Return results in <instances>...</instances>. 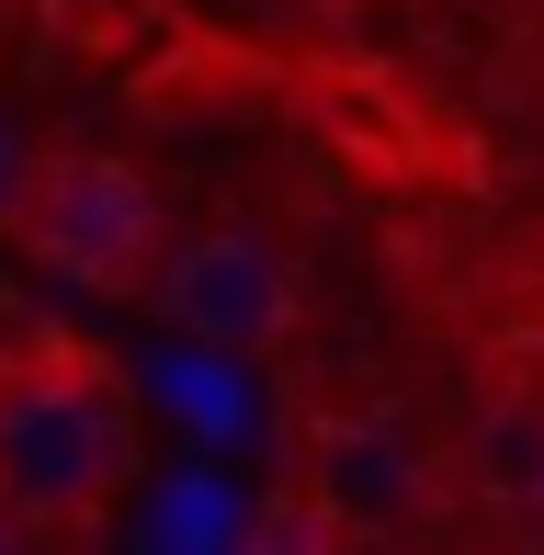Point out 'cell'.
Segmentation results:
<instances>
[{
	"mask_svg": "<svg viewBox=\"0 0 544 555\" xmlns=\"http://www.w3.org/2000/svg\"><path fill=\"white\" fill-rule=\"evenodd\" d=\"M137 307H159V330H182L193 351H272L307 318V272H295V249L272 227L205 216V227H170L159 238Z\"/></svg>",
	"mask_w": 544,
	"mask_h": 555,
	"instance_id": "3",
	"label": "cell"
},
{
	"mask_svg": "<svg viewBox=\"0 0 544 555\" xmlns=\"http://www.w3.org/2000/svg\"><path fill=\"white\" fill-rule=\"evenodd\" d=\"M23 182H35V137H23V125L0 114V227H12V205H23Z\"/></svg>",
	"mask_w": 544,
	"mask_h": 555,
	"instance_id": "6",
	"label": "cell"
},
{
	"mask_svg": "<svg viewBox=\"0 0 544 555\" xmlns=\"http://www.w3.org/2000/svg\"><path fill=\"white\" fill-rule=\"evenodd\" d=\"M0 238H23L57 284L137 295L147 261H159V238H170V205H159V182H147L137 159H114V147H35V182H23V205H12Z\"/></svg>",
	"mask_w": 544,
	"mask_h": 555,
	"instance_id": "2",
	"label": "cell"
},
{
	"mask_svg": "<svg viewBox=\"0 0 544 555\" xmlns=\"http://www.w3.org/2000/svg\"><path fill=\"white\" fill-rule=\"evenodd\" d=\"M147 476L137 386L91 340H23L0 363V521L23 544H68L126 511Z\"/></svg>",
	"mask_w": 544,
	"mask_h": 555,
	"instance_id": "1",
	"label": "cell"
},
{
	"mask_svg": "<svg viewBox=\"0 0 544 555\" xmlns=\"http://www.w3.org/2000/svg\"><path fill=\"white\" fill-rule=\"evenodd\" d=\"M465 488H477L510 533L533 521V499H544V386L477 397V420H465Z\"/></svg>",
	"mask_w": 544,
	"mask_h": 555,
	"instance_id": "5",
	"label": "cell"
},
{
	"mask_svg": "<svg viewBox=\"0 0 544 555\" xmlns=\"http://www.w3.org/2000/svg\"><path fill=\"white\" fill-rule=\"evenodd\" d=\"M295 511L318 544H409L442 511V453L386 409H318L295 431Z\"/></svg>",
	"mask_w": 544,
	"mask_h": 555,
	"instance_id": "4",
	"label": "cell"
}]
</instances>
